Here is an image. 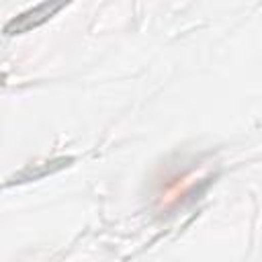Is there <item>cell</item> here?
Masks as SVG:
<instances>
[{"instance_id":"cell-1","label":"cell","mask_w":262,"mask_h":262,"mask_svg":"<svg viewBox=\"0 0 262 262\" xmlns=\"http://www.w3.org/2000/svg\"><path fill=\"white\" fill-rule=\"evenodd\" d=\"M70 2L72 0H43L35 8H29V10L20 12L18 16H14L12 20H8L6 27H4V33L6 35H23V33H29V31L41 27L43 23H47L49 18H53Z\"/></svg>"}]
</instances>
